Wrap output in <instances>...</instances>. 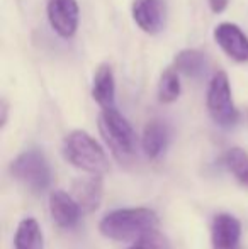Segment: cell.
<instances>
[{
    "instance_id": "obj_3",
    "label": "cell",
    "mask_w": 248,
    "mask_h": 249,
    "mask_svg": "<svg viewBox=\"0 0 248 249\" xmlns=\"http://www.w3.org/2000/svg\"><path fill=\"white\" fill-rule=\"evenodd\" d=\"M99 129L104 141L119 161H129L136 153V134L126 117L116 107L102 108L99 117Z\"/></svg>"
},
{
    "instance_id": "obj_10",
    "label": "cell",
    "mask_w": 248,
    "mask_h": 249,
    "mask_svg": "<svg viewBox=\"0 0 248 249\" xmlns=\"http://www.w3.org/2000/svg\"><path fill=\"white\" fill-rule=\"evenodd\" d=\"M50 212L51 219L55 220L57 226L68 229V227L76 226L83 210L75 197H72L63 190H55L50 195Z\"/></svg>"
},
{
    "instance_id": "obj_9",
    "label": "cell",
    "mask_w": 248,
    "mask_h": 249,
    "mask_svg": "<svg viewBox=\"0 0 248 249\" xmlns=\"http://www.w3.org/2000/svg\"><path fill=\"white\" fill-rule=\"evenodd\" d=\"M242 224L229 213H219L212 220L211 241L212 249H240Z\"/></svg>"
},
{
    "instance_id": "obj_2",
    "label": "cell",
    "mask_w": 248,
    "mask_h": 249,
    "mask_svg": "<svg viewBox=\"0 0 248 249\" xmlns=\"http://www.w3.org/2000/svg\"><path fill=\"white\" fill-rule=\"evenodd\" d=\"M63 154L66 161L87 173L104 175L109 170L106 151L85 131H73L65 138Z\"/></svg>"
},
{
    "instance_id": "obj_13",
    "label": "cell",
    "mask_w": 248,
    "mask_h": 249,
    "mask_svg": "<svg viewBox=\"0 0 248 249\" xmlns=\"http://www.w3.org/2000/svg\"><path fill=\"white\" fill-rule=\"evenodd\" d=\"M167 141H169V131H167L163 122L152 121L145 125L141 146L148 158H152V160L158 158L163 153V149H165Z\"/></svg>"
},
{
    "instance_id": "obj_18",
    "label": "cell",
    "mask_w": 248,
    "mask_h": 249,
    "mask_svg": "<svg viewBox=\"0 0 248 249\" xmlns=\"http://www.w3.org/2000/svg\"><path fill=\"white\" fill-rule=\"evenodd\" d=\"M128 249H172L169 239L163 236L162 232H158L156 229L146 232L145 236H141L139 239H136L133 243V246Z\"/></svg>"
},
{
    "instance_id": "obj_4",
    "label": "cell",
    "mask_w": 248,
    "mask_h": 249,
    "mask_svg": "<svg viewBox=\"0 0 248 249\" xmlns=\"http://www.w3.org/2000/svg\"><path fill=\"white\" fill-rule=\"evenodd\" d=\"M208 110L212 121L225 129H229L238 122V110L233 104L231 87H229L228 75L225 71H216L209 82L208 89Z\"/></svg>"
},
{
    "instance_id": "obj_16",
    "label": "cell",
    "mask_w": 248,
    "mask_h": 249,
    "mask_svg": "<svg viewBox=\"0 0 248 249\" xmlns=\"http://www.w3.org/2000/svg\"><path fill=\"white\" fill-rule=\"evenodd\" d=\"M225 164L242 185L248 187V153L242 148H231L225 154Z\"/></svg>"
},
{
    "instance_id": "obj_14",
    "label": "cell",
    "mask_w": 248,
    "mask_h": 249,
    "mask_svg": "<svg viewBox=\"0 0 248 249\" xmlns=\"http://www.w3.org/2000/svg\"><path fill=\"white\" fill-rule=\"evenodd\" d=\"M173 68L186 76L199 78L208 70V59L199 50H182L173 58Z\"/></svg>"
},
{
    "instance_id": "obj_15",
    "label": "cell",
    "mask_w": 248,
    "mask_h": 249,
    "mask_svg": "<svg viewBox=\"0 0 248 249\" xmlns=\"http://www.w3.org/2000/svg\"><path fill=\"white\" fill-rule=\"evenodd\" d=\"M14 249H43V232L36 219L20 220L14 236Z\"/></svg>"
},
{
    "instance_id": "obj_6",
    "label": "cell",
    "mask_w": 248,
    "mask_h": 249,
    "mask_svg": "<svg viewBox=\"0 0 248 249\" xmlns=\"http://www.w3.org/2000/svg\"><path fill=\"white\" fill-rule=\"evenodd\" d=\"M48 20L55 33L63 39L75 36L78 29L80 9L76 0H48Z\"/></svg>"
},
{
    "instance_id": "obj_12",
    "label": "cell",
    "mask_w": 248,
    "mask_h": 249,
    "mask_svg": "<svg viewBox=\"0 0 248 249\" xmlns=\"http://www.w3.org/2000/svg\"><path fill=\"white\" fill-rule=\"evenodd\" d=\"M92 97L102 108L116 107V82H114V73L111 65L102 63L95 70L92 85Z\"/></svg>"
},
{
    "instance_id": "obj_19",
    "label": "cell",
    "mask_w": 248,
    "mask_h": 249,
    "mask_svg": "<svg viewBox=\"0 0 248 249\" xmlns=\"http://www.w3.org/2000/svg\"><path fill=\"white\" fill-rule=\"evenodd\" d=\"M228 3H229V0H209V7H211V10L214 14L225 12Z\"/></svg>"
},
{
    "instance_id": "obj_8",
    "label": "cell",
    "mask_w": 248,
    "mask_h": 249,
    "mask_svg": "<svg viewBox=\"0 0 248 249\" xmlns=\"http://www.w3.org/2000/svg\"><path fill=\"white\" fill-rule=\"evenodd\" d=\"M214 41L231 59L238 63L248 61V37L236 24L223 22L216 26Z\"/></svg>"
},
{
    "instance_id": "obj_11",
    "label": "cell",
    "mask_w": 248,
    "mask_h": 249,
    "mask_svg": "<svg viewBox=\"0 0 248 249\" xmlns=\"http://www.w3.org/2000/svg\"><path fill=\"white\" fill-rule=\"evenodd\" d=\"M102 175L90 173V177L78 178L73 181V197L87 213L99 209L100 202H102Z\"/></svg>"
},
{
    "instance_id": "obj_1",
    "label": "cell",
    "mask_w": 248,
    "mask_h": 249,
    "mask_svg": "<svg viewBox=\"0 0 248 249\" xmlns=\"http://www.w3.org/2000/svg\"><path fill=\"white\" fill-rule=\"evenodd\" d=\"M158 217L145 207L113 210L100 220L99 229L106 237L114 241H136L146 232L156 229Z\"/></svg>"
},
{
    "instance_id": "obj_20",
    "label": "cell",
    "mask_w": 248,
    "mask_h": 249,
    "mask_svg": "<svg viewBox=\"0 0 248 249\" xmlns=\"http://www.w3.org/2000/svg\"><path fill=\"white\" fill-rule=\"evenodd\" d=\"M7 115H9V105H7V102L3 100L2 102V121H0V125H5V122H7Z\"/></svg>"
},
{
    "instance_id": "obj_7",
    "label": "cell",
    "mask_w": 248,
    "mask_h": 249,
    "mask_svg": "<svg viewBox=\"0 0 248 249\" xmlns=\"http://www.w3.org/2000/svg\"><path fill=\"white\" fill-rule=\"evenodd\" d=\"M133 19L146 34H158L167 22L163 0H133Z\"/></svg>"
},
{
    "instance_id": "obj_5",
    "label": "cell",
    "mask_w": 248,
    "mask_h": 249,
    "mask_svg": "<svg viewBox=\"0 0 248 249\" xmlns=\"http://www.w3.org/2000/svg\"><path fill=\"white\" fill-rule=\"evenodd\" d=\"M10 173L14 178L24 183L34 192H43L51 181V171L43 153L38 149L24 151L10 164Z\"/></svg>"
},
{
    "instance_id": "obj_17",
    "label": "cell",
    "mask_w": 248,
    "mask_h": 249,
    "mask_svg": "<svg viewBox=\"0 0 248 249\" xmlns=\"http://www.w3.org/2000/svg\"><path fill=\"white\" fill-rule=\"evenodd\" d=\"M180 95L179 71L175 68H169L162 73L158 83V100L162 104H172Z\"/></svg>"
}]
</instances>
